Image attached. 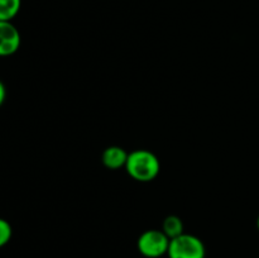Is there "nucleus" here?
Here are the masks:
<instances>
[{
    "mask_svg": "<svg viewBox=\"0 0 259 258\" xmlns=\"http://www.w3.org/2000/svg\"><path fill=\"white\" fill-rule=\"evenodd\" d=\"M169 242L171 239L162 230L149 229L139 235L138 240H137V248L144 257L159 258L167 254Z\"/></svg>",
    "mask_w": 259,
    "mask_h": 258,
    "instance_id": "3",
    "label": "nucleus"
},
{
    "mask_svg": "<svg viewBox=\"0 0 259 258\" xmlns=\"http://www.w3.org/2000/svg\"><path fill=\"white\" fill-rule=\"evenodd\" d=\"M22 0H0V20L12 22L19 13Z\"/></svg>",
    "mask_w": 259,
    "mask_h": 258,
    "instance_id": "7",
    "label": "nucleus"
},
{
    "mask_svg": "<svg viewBox=\"0 0 259 258\" xmlns=\"http://www.w3.org/2000/svg\"><path fill=\"white\" fill-rule=\"evenodd\" d=\"M257 229H258V232H259V215H258V218H257Z\"/></svg>",
    "mask_w": 259,
    "mask_h": 258,
    "instance_id": "10",
    "label": "nucleus"
},
{
    "mask_svg": "<svg viewBox=\"0 0 259 258\" xmlns=\"http://www.w3.org/2000/svg\"><path fill=\"white\" fill-rule=\"evenodd\" d=\"M128 156V152L121 147L110 146L104 149L101 154V162L108 169H119L121 167L125 168Z\"/></svg>",
    "mask_w": 259,
    "mask_h": 258,
    "instance_id": "5",
    "label": "nucleus"
},
{
    "mask_svg": "<svg viewBox=\"0 0 259 258\" xmlns=\"http://www.w3.org/2000/svg\"><path fill=\"white\" fill-rule=\"evenodd\" d=\"M167 255L168 258H205L206 249L199 237L184 233L171 239Z\"/></svg>",
    "mask_w": 259,
    "mask_h": 258,
    "instance_id": "2",
    "label": "nucleus"
},
{
    "mask_svg": "<svg viewBox=\"0 0 259 258\" xmlns=\"http://www.w3.org/2000/svg\"><path fill=\"white\" fill-rule=\"evenodd\" d=\"M13 235V229L12 225L8 220L0 218V248H3L4 245H7L10 242Z\"/></svg>",
    "mask_w": 259,
    "mask_h": 258,
    "instance_id": "8",
    "label": "nucleus"
},
{
    "mask_svg": "<svg viewBox=\"0 0 259 258\" xmlns=\"http://www.w3.org/2000/svg\"><path fill=\"white\" fill-rule=\"evenodd\" d=\"M5 98H7V89H5L4 82H3V81L0 80V106H2L3 104H4Z\"/></svg>",
    "mask_w": 259,
    "mask_h": 258,
    "instance_id": "9",
    "label": "nucleus"
},
{
    "mask_svg": "<svg viewBox=\"0 0 259 258\" xmlns=\"http://www.w3.org/2000/svg\"><path fill=\"white\" fill-rule=\"evenodd\" d=\"M125 171L136 181L151 182L161 172V162L153 152L136 149L129 153Z\"/></svg>",
    "mask_w": 259,
    "mask_h": 258,
    "instance_id": "1",
    "label": "nucleus"
},
{
    "mask_svg": "<svg viewBox=\"0 0 259 258\" xmlns=\"http://www.w3.org/2000/svg\"><path fill=\"white\" fill-rule=\"evenodd\" d=\"M20 33L12 22L0 20V57L12 56L19 50Z\"/></svg>",
    "mask_w": 259,
    "mask_h": 258,
    "instance_id": "4",
    "label": "nucleus"
},
{
    "mask_svg": "<svg viewBox=\"0 0 259 258\" xmlns=\"http://www.w3.org/2000/svg\"><path fill=\"white\" fill-rule=\"evenodd\" d=\"M162 232L169 238V239H174V238L179 237V235L184 234V222L180 217L177 215H168V217L164 218L163 223H162Z\"/></svg>",
    "mask_w": 259,
    "mask_h": 258,
    "instance_id": "6",
    "label": "nucleus"
}]
</instances>
